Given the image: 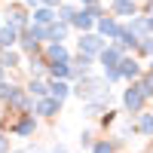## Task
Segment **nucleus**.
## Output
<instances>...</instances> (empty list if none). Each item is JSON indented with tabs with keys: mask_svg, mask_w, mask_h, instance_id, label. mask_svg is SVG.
<instances>
[{
	"mask_svg": "<svg viewBox=\"0 0 153 153\" xmlns=\"http://www.w3.org/2000/svg\"><path fill=\"white\" fill-rule=\"evenodd\" d=\"M74 95L83 98V101H107V104H110V83L104 80V76L86 74V76H80V80H76Z\"/></svg>",
	"mask_w": 153,
	"mask_h": 153,
	"instance_id": "f257e3e1",
	"label": "nucleus"
},
{
	"mask_svg": "<svg viewBox=\"0 0 153 153\" xmlns=\"http://www.w3.org/2000/svg\"><path fill=\"white\" fill-rule=\"evenodd\" d=\"M147 92H144V86H141V80H135V83H129V89L123 92V107L132 113V117H138V113L144 110V104H147Z\"/></svg>",
	"mask_w": 153,
	"mask_h": 153,
	"instance_id": "f03ea898",
	"label": "nucleus"
},
{
	"mask_svg": "<svg viewBox=\"0 0 153 153\" xmlns=\"http://www.w3.org/2000/svg\"><path fill=\"white\" fill-rule=\"evenodd\" d=\"M76 43H80V52L92 55V58H98V52L107 46V40H104V37H101L98 31H83V37H80Z\"/></svg>",
	"mask_w": 153,
	"mask_h": 153,
	"instance_id": "7ed1b4c3",
	"label": "nucleus"
},
{
	"mask_svg": "<svg viewBox=\"0 0 153 153\" xmlns=\"http://www.w3.org/2000/svg\"><path fill=\"white\" fill-rule=\"evenodd\" d=\"M120 74H123V80L126 83H135V80H141V74H144V68H141V61H138L132 52H126L123 58H120Z\"/></svg>",
	"mask_w": 153,
	"mask_h": 153,
	"instance_id": "20e7f679",
	"label": "nucleus"
},
{
	"mask_svg": "<svg viewBox=\"0 0 153 153\" xmlns=\"http://www.w3.org/2000/svg\"><path fill=\"white\" fill-rule=\"evenodd\" d=\"M123 55H126V49H123L120 43H107V46L98 52V65H101V68H117Z\"/></svg>",
	"mask_w": 153,
	"mask_h": 153,
	"instance_id": "39448f33",
	"label": "nucleus"
},
{
	"mask_svg": "<svg viewBox=\"0 0 153 153\" xmlns=\"http://www.w3.org/2000/svg\"><path fill=\"white\" fill-rule=\"evenodd\" d=\"M120 28H123V22H120L117 16H104V19H98V22H95V31L104 37V40H117Z\"/></svg>",
	"mask_w": 153,
	"mask_h": 153,
	"instance_id": "423d86ee",
	"label": "nucleus"
},
{
	"mask_svg": "<svg viewBox=\"0 0 153 153\" xmlns=\"http://www.w3.org/2000/svg\"><path fill=\"white\" fill-rule=\"evenodd\" d=\"M28 95H31V92H25V89H12L6 101H9V107H12V110H19V113H28V110L34 107Z\"/></svg>",
	"mask_w": 153,
	"mask_h": 153,
	"instance_id": "0eeeda50",
	"label": "nucleus"
},
{
	"mask_svg": "<svg viewBox=\"0 0 153 153\" xmlns=\"http://www.w3.org/2000/svg\"><path fill=\"white\" fill-rule=\"evenodd\" d=\"M86 74H92V55L80 52L76 58H71V76L80 80V76H86Z\"/></svg>",
	"mask_w": 153,
	"mask_h": 153,
	"instance_id": "6e6552de",
	"label": "nucleus"
},
{
	"mask_svg": "<svg viewBox=\"0 0 153 153\" xmlns=\"http://www.w3.org/2000/svg\"><path fill=\"white\" fill-rule=\"evenodd\" d=\"M110 16L132 19V16H138V3H135V0H113V3H110Z\"/></svg>",
	"mask_w": 153,
	"mask_h": 153,
	"instance_id": "1a4fd4ad",
	"label": "nucleus"
},
{
	"mask_svg": "<svg viewBox=\"0 0 153 153\" xmlns=\"http://www.w3.org/2000/svg\"><path fill=\"white\" fill-rule=\"evenodd\" d=\"M95 16H92V9H89V6H83V9H76V16H74V28L76 31H95Z\"/></svg>",
	"mask_w": 153,
	"mask_h": 153,
	"instance_id": "9d476101",
	"label": "nucleus"
},
{
	"mask_svg": "<svg viewBox=\"0 0 153 153\" xmlns=\"http://www.w3.org/2000/svg\"><path fill=\"white\" fill-rule=\"evenodd\" d=\"M58 110H61V101L55 95H43L37 101V107H34V113H40V117H55Z\"/></svg>",
	"mask_w": 153,
	"mask_h": 153,
	"instance_id": "9b49d317",
	"label": "nucleus"
},
{
	"mask_svg": "<svg viewBox=\"0 0 153 153\" xmlns=\"http://www.w3.org/2000/svg\"><path fill=\"white\" fill-rule=\"evenodd\" d=\"M135 126H138V135L141 138H153V110H141L135 117Z\"/></svg>",
	"mask_w": 153,
	"mask_h": 153,
	"instance_id": "f8f14e48",
	"label": "nucleus"
},
{
	"mask_svg": "<svg viewBox=\"0 0 153 153\" xmlns=\"http://www.w3.org/2000/svg\"><path fill=\"white\" fill-rule=\"evenodd\" d=\"M46 58H49V61H71V52H68V46H65V43L52 40V43L46 46Z\"/></svg>",
	"mask_w": 153,
	"mask_h": 153,
	"instance_id": "ddd939ff",
	"label": "nucleus"
},
{
	"mask_svg": "<svg viewBox=\"0 0 153 153\" xmlns=\"http://www.w3.org/2000/svg\"><path fill=\"white\" fill-rule=\"evenodd\" d=\"M49 76L52 80H74L71 76V61H49Z\"/></svg>",
	"mask_w": 153,
	"mask_h": 153,
	"instance_id": "4468645a",
	"label": "nucleus"
},
{
	"mask_svg": "<svg viewBox=\"0 0 153 153\" xmlns=\"http://www.w3.org/2000/svg\"><path fill=\"white\" fill-rule=\"evenodd\" d=\"M71 92H74V86H68V80H52L49 83V95H55L58 101H65Z\"/></svg>",
	"mask_w": 153,
	"mask_h": 153,
	"instance_id": "2eb2a0df",
	"label": "nucleus"
},
{
	"mask_svg": "<svg viewBox=\"0 0 153 153\" xmlns=\"http://www.w3.org/2000/svg\"><path fill=\"white\" fill-rule=\"evenodd\" d=\"M34 129H37V120H34V117H25V120L16 123V129H12V132H16L19 138H28V135H34Z\"/></svg>",
	"mask_w": 153,
	"mask_h": 153,
	"instance_id": "dca6fc26",
	"label": "nucleus"
},
{
	"mask_svg": "<svg viewBox=\"0 0 153 153\" xmlns=\"http://www.w3.org/2000/svg\"><path fill=\"white\" fill-rule=\"evenodd\" d=\"M126 25H129L132 34H138V37H147V34H150V28H147V16H132Z\"/></svg>",
	"mask_w": 153,
	"mask_h": 153,
	"instance_id": "f3484780",
	"label": "nucleus"
},
{
	"mask_svg": "<svg viewBox=\"0 0 153 153\" xmlns=\"http://www.w3.org/2000/svg\"><path fill=\"white\" fill-rule=\"evenodd\" d=\"M16 40H19V28H12V25L0 28V49H9Z\"/></svg>",
	"mask_w": 153,
	"mask_h": 153,
	"instance_id": "a211bd4d",
	"label": "nucleus"
},
{
	"mask_svg": "<svg viewBox=\"0 0 153 153\" xmlns=\"http://www.w3.org/2000/svg\"><path fill=\"white\" fill-rule=\"evenodd\" d=\"M104 110H107V101H86V104H83V117L95 120L98 113H104Z\"/></svg>",
	"mask_w": 153,
	"mask_h": 153,
	"instance_id": "6ab92c4d",
	"label": "nucleus"
},
{
	"mask_svg": "<svg viewBox=\"0 0 153 153\" xmlns=\"http://www.w3.org/2000/svg\"><path fill=\"white\" fill-rule=\"evenodd\" d=\"M68 31H71V22H61V19H58V22L49 25V34H52V40H58V43L68 37Z\"/></svg>",
	"mask_w": 153,
	"mask_h": 153,
	"instance_id": "aec40b11",
	"label": "nucleus"
},
{
	"mask_svg": "<svg viewBox=\"0 0 153 153\" xmlns=\"http://www.w3.org/2000/svg\"><path fill=\"white\" fill-rule=\"evenodd\" d=\"M34 22H37V25H52V22H55L52 6H40V9L34 12Z\"/></svg>",
	"mask_w": 153,
	"mask_h": 153,
	"instance_id": "412c9836",
	"label": "nucleus"
},
{
	"mask_svg": "<svg viewBox=\"0 0 153 153\" xmlns=\"http://www.w3.org/2000/svg\"><path fill=\"white\" fill-rule=\"evenodd\" d=\"M28 92L37 95V98H43V95H49V83H43V80H37V76H34V80L28 83Z\"/></svg>",
	"mask_w": 153,
	"mask_h": 153,
	"instance_id": "4be33fe9",
	"label": "nucleus"
},
{
	"mask_svg": "<svg viewBox=\"0 0 153 153\" xmlns=\"http://www.w3.org/2000/svg\"><path fill=\"white\" fill-rule=\"evenodd\" d=\"M135 55H144V58H153V34L141 37V43H138V52Z\"/></svg>",
	"mask_w": 153,
	"mask_h": 153,
	"instance_id": "5701e85b",
	"label": "nucleus"
},
{
	"mask_svg": "<svg viewBox=\"0 0 153 153\" xmlns=\"http://www.w3.org/2000/svg\"><path fill=\"white\" fill-rule=\"evenodd\" d=\"M9 25H12V28H25V25H28V16H25L22 6H16V9L9 12Z\"/></svg>",
	"mask_w": 153,
	"mask_h": 153,
	"instance_id": "b1692460",
	"label": "nucleus"
},
{
	"mask_svg": "<svg viewBox=\"0 0 153 153\" xmlns=\"http://www.w3.org/2000/svg\"><path fill=\"white\" fill-rule=\"evenodd\" d=\"M22 49H28V52H37V49H40V40L31 34V28L22 34Z\"/></svg>",
	"mask_w": 153,
	"mask_h": 153,
	"instance_id": "393cba45",
	"label": "nucleus"
},
{
	"mask_svg": "<svg viewBox=\"0 0 153 153\" xmlns=\"http://www.w3.org/2000/svg\"><path fill=\"white\" fill-rule=\"evenodd\" d=\"M74 16H76V6L74 3H58V19L61 22H74Z\"/></svg>",
	"mask_w": 153,
	"mask_h": 153,
	"instance_id": "a878e982",
	"label": "nucleus"
},
{
	"mask_svg": "<svg viewBox=\"0 0 153 153\" xmlns=\"http://www.w3.org/2000/svg\"><path fill=\"white\" fill-rule=\"evenodd\" d=\"M141 86H144V92H147V98H153V68L141 74Z\"/></svg>",
	"mask_w": 153,
	"mask_h": 153,
	"instance_id": "bb28decb",
	"label": "nucleus"
},
{
	"mask_svg": "<svg viewBox=\"0 0 153 153\" xmlns=\"http://www.w3.org/2000/svg\"><path fill=\"white\" fill-rule=\"evenodd\" d=\"M117 147H113V141H95L92 144V153H113Z\"/></svg>",
	"mask_w": 153,
	"mask_h": 153,
	"instance_id": "cd10ccee",
	"label": "nucleus"
},
{
	"mask_svg": "<svg viewBox=\"0 0 153 153\" xmlns=\"http://www.w3.org/2000/svg\"><path fill=\"white\" fill-rule=\"evenodd\" d=\"M104 80H107V83H120V80H123L120 68H104Z\"/></svg>",
	"mask_w": 153,
	"mask_h": 153,
	"instance_id": "c85d7f7f",
	"label": "nucleus"
},
{
	"mask_svg": "<svg viewBox=\"0 0 153 153\" xmlns=\"http://www.w3.org/2000/svg\"><path fill=\"white\" fill-rule=\"evenodd\" d=\"M0 61H3V68H19V55L16 52H3Z\"/></svg>",
	"mask_w": 153,
	"mask_h": 153,
	"instance_id": "c756f323",
	"label": "nucleus"
},
{
	"mask_svg": "<svg viewBox=\"0 0 153 153\" xmlns=\"http://www.w3.org/2000/svg\"><path fill=\"white\" fill-rule=\"evenodd\" d=\"M92 144H95L92 132H80V147H92Z\"/></svg>",
	"mask_w": 153,
	"mask_h": 153,
	"instance_id": "7c9ffc66",
	"label": "nucleus"
},
{
	"mask_svg": "<svg viewBox=\"0 0 153 153\" xmlns=\"http://www.w3.org/2000/svg\"><path fill=\"white\" fill-rule=\"evenodd\" d=\"M0 153H9V138L0 135Z\"/></svg>",
	"mask_w": 153,
	"mask_h": 153,
	"instance_id": "2f4dec72",
	"label": "nucleus"
},
{
	"mask_svg": "<svg viewBox=\"0 0 153 153\" xmlns=\"http://www.w3.org/2000/svg\"><path fill=\"white\" fill-rule=\"evenodd\" d=\"M141 12H144V16H153V0H147V3L141 6Z\"/></svg>",
	"mask_w": 153,
	"mask_h": 153,
	"instance_id": "473e14b6",
	"label": "nucleus"
},
{
	"mask_svg": "<svg viewBox=\"0 0 153 153\" xmlns=\"http://www.w3.org/2000/svg\"><path fill=\"white\" fill-rule=\"evenodd\" d=\"M40 3H46V6H52V9H55V6L61 3V0H40Z\"/></svg>",
	"mask_w": 153,
	"mask_h": 153,
	"instance_id": "72a5a7b5",
	"label": "nucleus"
},
{
	"mask_svg": "<svg viewBox=\"0 0 153 153\" xmlns=\"http://www.w3.org/2000/svg\"><path fill=\"white\" fill-rule=\"evenodd\" d=\"M83 6H95V3H101V0H80Z\"/></svg>",
	"mask_w": 153,
	"mask_h": 153,
	"instance_id": "f704fd0d",
	"label": "nucleus"
},
{
	"mask_svg": "<svg viewBox=\"0 0 153 153\" xmlns=\"http://www.w3.org/2000/svg\"><path fill=\"white\" fill-rule=\"evenodd\" d=\"M19 153H43V150H34V147H25V150H19Z\"/></svg>",
	"mask_w": 153,
	"mask_h": 153,
	"instance_id": "c9c22d12",
	"label": "nucleus"
},
{
	"mask_svg": "<svg viewBox=\"0 0 153 153\" xmlns=\"http://www.w3.org/2000/svg\"><path fill=\"white\" fill-rule=\"evenodd\" d=\"M52 153H71V150H68V147H61V144H58V147H55Z\"/></svg>",
	"mask_w": 153,
	"mask_h": 153,
	"instance_id": "e433bc0d",
	"label": "nucleus"
},
{
	"mask_svg": "<svg viewBox=\"0 0 153 153\" xmlns=\"http://www.w3.org/2000/svg\"><path fill=\"white\" fill-rule=\"evenodd\" d=\"M147 28H150V34H153V16H147Z\"/></svg>",
	"mask_w": 153,
	"mask_h": 153,
	"instance_id": "4c0bfd02",
	"label": "nucleus"
},
{
	"mask_svg": "<svg viewBox=\"0 0 153 153\" xmlns=\"http://www.w3.org/2000/svg\"><path fill=\"white\" fill-rule=\"evenodd\" d=\"M0 76H3V61H0Z\"/></svg>",
	"mask_w": 153,
	"mask_h": 153,
	"instance_id": "58836bf2",
	"label": "nucleus"
},
{
	"mask_svg": "<svg viewBox=\"0 0 153 153\" xmlns=\"http://www.w3.org/2000/svg\"><path fill=\"white\" fill-rule=\"evenodd\" d=\"M150 68H153V58H150Z\"/></svg>",
	"mask_w": 153,
	"mask_h": 153,
	"instance_id": "ea45409f",
	"label": "nucleus"
}]
</instances>
